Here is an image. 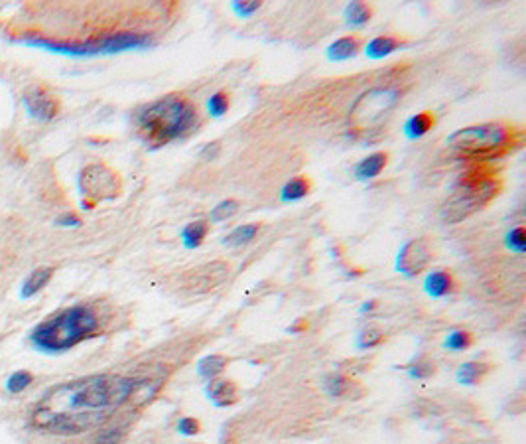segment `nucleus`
Returning a JSON list of instances; mask_svg holds the SVG:
<instances>
[{
    "mask_svg": "<svg viewBox=\"0 0 526 444\" xmlns=\"http://www.w3.org/2000/svg\"><path fill=\"white\" fill-rule=\"evenodd\" d=\"M434 259V251L428 239H410L404 243L396 257V270L406 275V277H416L422 270L428 269V265Z\"/></svg>",
    "mask_w": 526,
    "mask_h": 444,
    "instance_id": "nucleus-9",
    "label": "nucleus"
},
{
    "mask_svg": "<svg viewBox=\"0 0 526 444\" xmlns=\"http://www.w3.org/2000/svg\"><path fill=\"white\" fill-rule=\"evenodd\" d=\"M312 192V180L308 178L306 174L302 176H296V178H292L288 184L282 188V194H280V198H282V202L288 203V202H298V200H302L306 198L308 194Z\"/></svg>",
    "mask_w": 526,
    "mask_h": 444,
    "instance_id": "nucleus-21",
    "label": "nucleus"
},
{
    "mask_svg": "<svg viewBox=\"0 0 526 444\" xmlns=\"http://www.w3.org/2000/svg\"><path fill=\"white\" fill-rule=\"evenodd\" d=\"M489 371H491V365L485 362H467V364H461L458 367L455 379L461 385H477L489 376Z\"/></svg>",
    "mask_w": 526,
    "mask_h": 444,
    "instance_id": "nucleus-19",
    "label": "nucleus"
},
{
    "mask_svg": "<svg viewBox=\"0 0 526 444\" xmlns=\"http://www.w3.org/2000/svg\"><path fill=\"white\" fill-rule=\"evenodd\" d=\"M136 381L120 376H91L50 389L30 423L52 434H81L97 429L134 395Z\"/></svg>",
    "mask_w": 526,
    "mask_h": 444,
    "instance_id": "nucleus-1",
    "label": "nucleus"
},
{
    "mask_svg": "<svg viewBox=\"0 0 526 444\" xmlns=\"http://www.w3.org/2000/svg\"><path fill=\"white\" fill-rule=\"evenodd\" d=\"M398 101H400V93L393 87H373L359 95L347 115L349 135L361 138L379 131L382 124L388 121Z\"/></svg>",
    "mask_w": 526,
    "mask_h": 444,
    "instance_id": "nucleus-7",
    "label": "nucleus"
},
{
    "mask_svg": "<svg viewBox=\"0 0 526 444\" xmlns=\"http://www.w3.org/2000/svg\"><path fill=\"white\" fill-rule=\"evenodd\" d=\"M20 44H26L32 48L50 50L55 54L66 55H99V54H117L124 50L134 48H146L152 44V38L148 34H136V32H119V34H106L101 38H91L85 41H59L44 36H22L18 38Z\"/></svg>",
    "mask_w": 526,
    "mask_h": 444,
    "instance_id": "nucleus-6",
    "label": "nucleus"
},
{
    "mask_svg": "<svg viewBox=\"0 0 526 444\" xmlns=\"http://www.w3.org/2000/svg\"><path fill=\"white\" fill-rule=\"evenodd\" d=\"M388 164V152H373L357 164L355 176L359 180H373L381 174Z\"/></svg>",
    "mask_w": 526,
    "mask_h": 444,
    "instance_id": "nucleus-18",
    "label": "nucleus"
},
{
    "mask_svg": "<svg viewBox=\"0 0 526 444\" xmlns=\"http://www.w3.org/2000/svg\"><path fill=\"white\" fill-rule=\"evenodd\" d=\"M455 279L453 275L446 269H438L432 270L426 281H424V290L426 295L432 296V298H444V296H449L453 290H455Z\"/></svg>",
    "mask_w": 526,
    "mask_h": 444,
    "instance_id": "nucleus-14",
    "label": "nucleus"
},
{
    "mask_svg": "<svg viewBox=\"0 0 526 444\" xmlns=\"http://www.w3.org/2000/svg\"><path fill=\"white\" fill-rule=\"evenodd\" d=\"M205 393H207V399L215 407H231L238 401V389L237 385L229 379H211L205 387Z\"/></svg>",
    "mask_w": 526,
    "mask_h": 444,
    "instance_id": "nucleus-12",
    "label": "nucleus"
},
{
    "mask_svg": "<svg viewBox=\"0 0 526 444\" xmlns=\"http://www.w3.org/2000/svg\"><path fill=\"white\" fill-rule=\"evenodd\" d=\"M22 103L30 113V117L38 121H50L57 113V101L41 87H30L22 97Z\"/></svg>",
    "mask_w": 526,
    "mask_h": 444,
    "instance_id": "nucleus-10",
    "label": "nucleus"
},
{
    "mask_svg": "<svg viewBox=\"0 0 526 444\" xmlns=\"http://www.w3.org/2000/svg\"><path fill=\"white\" fill-rule=\"evenodd\" d=\"M525 133L509 122H481L447 136L446 145L467 162L493 164L523 145Z\"/></svg>",
    "mask_w": 526,
    "mask_h": 444,
    "instance_id": "nucleus-4",
    "label": "nucleus"
},
{
    "mask_svg": "<svg viewBox=\"0 0 526 444\" xmlns=\"http://www.w3.org/2000/svg\"><path fill=\"white\" fill-rule=\"evenodd\" d=\"M219 150V145L217 142H213V145H207V147L203 148V152H201V156L205 158V160H211L213 156H215V152Z\"/></svg>",
    "mask_w": 526,
    "mask_h": 444,
    "instance_id": "nucleus-37",
    "label": "nucleus"
},
{
    "mask_svg": "<svg viewBox=\"0 0 526 444\" xmlns=\"http://www.w3.org/2000/svg\"><path fill=\"white\" fill-rule=\"evenodd\" d=\"M207 107H209V113L213 117H223L225 113L229 111V107H231V97H229V93H225V91H217L215 95H211Z\"/></svg>",
    "mask_w": 526,
    "mask_h": 444,
    "instance_id": "nucleus-30",
    "label": "nucleus"
},
{
    "mask_svg": "<svg viewBox=\"0 0 526 444\" xmlns=\"http://www.w3.org/2000/svg\"><path fill=\"white\" fill-rule=\"evenodd\" d=\"M446 350L449 351H463L473 346V334L467 330H453L446 337Z\"/></svg>",
    "mask_w": 526,
    "mask_h": 444,
    "instance_id": "nucleus-26",
    "label": "nucleus"
},
{
    "mask_svg": "<svg viewBox=\"0 0 526 444\" xmlns=\"http://www.w3.org/2000/svg\"><path fill=\"white\" fill-rule=\"evenodd\" d=\"M361 50H363V38L357 34H349V36L337 38L329 46L328 57L331 62H345V59L355 57Z\"/></svg>",
    "mask_w": 526,
    "mask_h": 444,
    "instance_id": "nucleus-15",
    "label": "nucleus"
},
{
    "mask_svg": "<svg viewBox=\"0 0 526 444\" xmlns=\"http://www.w3.org/2000/svg\"><path fill=\"white\" fill-rule=\"evenodd\" d=\"M229 272V267L225 263H213V265H207L203 269H198L196 272L189 275V281L187 284L196 290V286H201V290H209V288H215L217 284L223 281Z\"/></svg>",
    "mask_w": 526,
    "mask_h": 444,
    "instance_id": "nucleus-13",
    "label": "nucleus"
},
{
    "mask_svg": "<svg viewBox=\"0 0 526 444\" xmlns=\"http://www.w3.org/2000/svg\"><path fill=\"white\" fill-rule=\"evenodd\" d=\"M52 277V267H38V269L32 270L30 277H28L26 281H24V284H22V298H32L34 295H38L41 288L50 283Z\"/></svg>",
    "mask_w": 526,
    "mask_h": 444,
    "instance_id": "nucleus-22",
    "label": "nucleus"
},
{
    "mask_svg": "<svg viewBox=\"0 0 526 444\" xmlns=\"http://www.w3.org/2000/svg\"><path fill=\"white\" fill-rule=\"evenodd\" d=\"M97 330H99L97 312L91 306L75 304L57 312L46 322L38 324L30 334V342L36 350L59 353L75 348L87 337L95 336Z\"/></svg>",
    "mask_w": 526,
    "mask_h": 444,
    "instance_id": "nucleus-5",
    "label": "nucleus"
},
{
    "mask_svg": "<svg viewBox=\"0 0 526 444\" xmlns=\"http://www.w3.org/2000/svg\"><path fill=\"white\" fill-rule=\"evenodd\" d=\"M199 431H201V425H199L198 418H180V423H178V432H180V434H184V436H196Z\"/></svg>",
    "mask_w": 526,
    "mask_h": 444,
    "instance_id": "nucleus-34",
    "label": "nucleus"
},
{
    "mask_svg": "<svg viewBox=\"0 0 526 444\" xmlns=\"http://www.w3.org/2000/svg\"><path fill=\"white\" fill-rule=\"evenodd\" d=\"M199 122L198 107L184 95H166L140 109L134 127L150 147H164L191 133Z\"/></svg>",
    "mask_w": 526,
    "mask_h": 444,
    "instance_id": "nucleus-2",
    "label": "nucleus"
},
{
    "mask_svg": "<svg viewBox=\"0 0 526 444\" xmlns=\"http://www.w3.org/2000/svg\"><path fill=\"white\" fill-rule=\"evenodd\" d=\"M120 434H122V432H120L119 429H109V431H103L99 436H97L95 444H119Z\"/></svg>",
    "mask_w": 526,
    "mask_h": 444,
    "instance_id": "nucleus-35",
    "label": "nucleus"
},
{
    "mask_svg": "<svg viewBox=\"0 0 526 444\" xmlns=\"http://www.w3.org/2000/svg\"><path fill=\"white\" fill-rule=\"evenodd\" d=\"M55 223L64 225V228H79L81 219L77 216H73V214H64V216H59L55 219Z\"/></svg>",
    "mask_w": 526,
    "mask_h": 444,
    "instance_id": "nucleus-36",
    "label": "nucleus"
},
{
    "mask_svg": "<svg viewBox=\"0 0 526 444\" xmlns=\"http://www.w3.org/2000/svg\"><path fill=\"white\" fill-rule=\"evenodd\" d=\"M263 8V2H259V0H237V2H233V10L241 16V18H249L254 12H259Z\"/></svg>",
    "mask_w": 526,
    "mask_h": 444,
    "instance_id": "nucleus-33",
    "label": "nucleus"
},
{
    "mask_svg": "<svg viewBox=\"0 0 526 444\" xmlns=\"http://www.w3.org/2000/svg\"><path fill=\"white\" fill-rule=\"evenodd\" d=\"M435 364L428 358H420L412 365H408V376L412 379H430L435 373Z\"/></svg>",
    "mask_w": 526,
    "mask_h": 444,
    "instance_id": "nucleus-27",
    "label": "nucleus"
},
{
    "mask_svg": "<svg viewBox=\"0 0 526 444\" xmlns=\"http://www.w3.org/2000/svg\"><path fill=\"white\" fill-rule=\"evenodd\" d=\"M502 189V178L493 164L467 162V168L458 178L455 192L440 207V219L455 225L475 212L483 210L493 202Z\"/></svg>",
    "mask_w": 526,
    "mask_h": 444,
    "instance_id": "nucleus-3",
    "label": "nucleus"
},
{
    "mask_svg": "<svg viewBox=\"0 0 526 444\" xmlns=\"http://www.w3.org/2000/svg\"><path fill=\"white\" fill-rule=\"evenodd\" d=\"M79 188L87 198H91L93 203L109 200L120 192V178L105 164H91L81 172Z\"/></svg>",
    "mask_w": 526,
    "mask_h": 444,
    "instance_id": "nucleus-8",
    "label": "nucleus"
},
{
    "mask_svg": "<svg viewBox=\"0 0 526 444\" xmlns=\"http://www.w3.org/2000/svg\"><path fill=\"white\" fill-rule=\"evenodd\" d=\"M229 365V358L227 355H221V353H211V355H205L201 362L198 364V376L203 377V379H217V377L223 373Z\"/></svg>",
    "mask_w": 526,
    "mask_h": 444,
    "instance_id": "nucleus-20",
    "label": "nucleus"
},
{
    "mask_svg": "<svg viewBox=\"0 0 526 444\" xmlns=\"http://www.w3.org/2000/svg\"><path fill=\"white\" fill-rule=\"evenodd\" d=\"M435 113L432 111H422V113H416L412 115L410 119L404 124V133L410 140H416V138H422L424 135H428L432 129L435 127Z\"/></svg>",
    "mask_w": 526,
    "mask_h": 444,
    "instance_id": "nucleus-17",
    "label": "nucleus"
},
{
    "mask_svg": "<svg viewBox=\"0 0 526 444\" xmlns=\"http://www.w3.org/2000/svg\"><path fill=\"white\" fill-rule=\"evenodd\" d=\"M261 231V225L259 223H247V225H238L237 229H233L227 237H225V245L229 247H241V245H247L250 243L256 233Z\"/></svg>",
    "mask_w": 526,
    "mask_h": 444,
    "instance_id": "nucleus-25",
    "label": "nucleus"
},
{
    "mask_svg": "<svg viewBox=\"0 0 526 444\" xmlns=\"http://www.w3.org/2000/svg\"><path fill=\"white\" fill-rule=\"evenodd\" d=\"M373 14H375V10L368 2H349L347 8H345V22H347V26L351 28L365 26L373 18Z\"/></svg>",
    "mask_w": 526,
    "mask_h": 444,
    "instance_id": "nucleus-23",
    "label": "nucleus"
},
{
    "mask_svg": "<svg viewBox=\"0 0 526 444\" xmlns=\"http://www.w3.org/2000/svg\"><path fill=\"white\" fill-rule=\"evenodd\" d=\"M238 212L237 200H223L221 203H217L211 212V219L213 221H225L229 217H233Z\"/></svg>",
    "mask_w": 526,
    "mask_h": 444,
    "instance_id": "nucleus-32",
    "label": "nucleus"
},
{
    "mask_svg": "<svg viewBox=\"0 0 526 444\" xmlns=\"http://www.w3.org/2000/svg\"><path fill=\"white\" fill-rule=\"evenodd\" d=\"M382 340H384V334H382L379 328H367V330H363V332L357 336V348H361V350H370V348L382 344Z\"/></svg>",
    "mask_w": 526,
    "mask_h": 444,
    "instance_id": "nucleus-28",
    "label": "nucleus"
},
{
    "mask_svg": "<svg viewBox=\"0 0 526 444\" xmlns=\"http://www.w3.org/2000/svg\"><path fill=\"white\" fill-rule=\"evenodd\" d=\"M507 247L516 253V255H525L526 251V231L523 225L511 229V233L507 235Z\"/></svg>",
    "mask_w": 526,
    "mask_h": 444,
    "instance_id": "nucleus-29",
    "label": "nucleus"
},
{
    "mask_svg": "<svg viewBox=\"0 0 526 444\" xmlns=\"http://www.w3.org/2000/svg\"><path fill=\"white\" fill-rule=\"evenodd\" d=\"M406 44L404 38L400 36H391V34H382V36H377L367 44V55L373 57V59H382L386 55L395 54L396 50H400L402 46Z\"/></svg>",
    "mask_w": 526,
    "mask_h": 444,
    "instance_id": "nucleus-16",
    "label": "nucleus"
},
{
    "mask_svg": "<svg viewBox=\"0 0 526 444\" xmlns=\"http://www.w3.org/2000/svg\"><path fill=\"white\" fill-rule=\"evenodd\" d=\"M323 391L333 399H361L365 395V387L353 381L351 377L333 373L323 379Z\"/></svg>",
    "mask_w": 526,
    "mask_h": 444,
    "instance_id": "nucleus-11",
    "label": "nucleus"
},
{
    "mask_svg": "<svg viewBox=\"0 0 526 444\" xmlns=\"http://www.w3.org/2000/svg\"><path fill=\"white\" fill-rule=\"evenodd\" d=\"M207 233H209V223L198 219V221H191L185 225L182 231V239H184V245L187 249H198L199 245L205 241Z\"/></svg>",
    "mask_w": 526,
    "mask_h": 444,
    "instance_id": "nucleus-24",
    "label": "nucleus"
},
{
    "mask_svg": "<svg viewBox=\"0 0 526 444\" xmlns=\"http://www.w3.org/2000/svg\"><path fill=\"white\" fill-rule=\"evenodd\" d=\"M30 383H32V376H30L28 371H24V369H20V371H16V373H12V376L8 377L6 389H8V393H12V395H18V393L28 389Z\"/></svg>",
    "mask_w": 526,
    "mask_h": 444,
    "instance_id": "nucleus-31",
    "label": "nucleus"
}]
</instances>
